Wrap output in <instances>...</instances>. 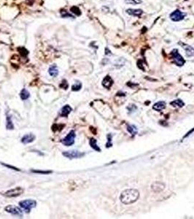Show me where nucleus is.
Segmentation results:
<instances>
[{
  "instance_id": "a211bd4d",
  "label": "nucleus",
  "mask_w": 194,
  "mask_h": 219,
  "mask_svg": "<svg viewBox=\"0 0 194 219\" xmlns=\"http://www.w3.org/2000/svg\"><path fill=\"white\" fill-rule=\"evenodd\" d=\"M20 96L22 100H26V99H28L29 98L30 94L26 88H23V89H22V91H20Z\"/></svg>"
},
{
  "instance_id": "9b49d317",
  "label": "nucleus",
  "mask_w": 194,
  "mask_h": 219,
  "mask_svg": "<svg viewBox=\"0 0 194 219\" xmlns=\"http://www.w3.org/2000/svg\"><path fill=\"white\" fill-rule=\"evenodd\" d=\"M35 138H36L35 135L33 134H25L23 138H21V142H23V144L31 143V142H34Z\"/></svg>"
},
{
  "instance_id": "f03ea898",
  "label": "nucleus",
  "mask_w": 194,
  "mask_h": 219,
  "mask_svg": "<svg viewBox=\"0 0 194 219\" xmlns=\"http://www.w3.org/2000/svg\"><path fill=\"white\" fill-rule=\"evenodd\" d=\"M19 205L22 209L25 210L26 213H29L32 208L37 206V202L33 199H26L22 200L19 202Z\"/></svg>"
},
{
  "instance_id": "bb28decb",
  "label": "nucleus",
  "mask_w": 194,
  "mask_h": 219,
  "mask_svg": "<svg viewBox=\"0 0 194 219\" xmlns=\"http://www.w3.org/2000/svg\"><path fill=\"white\" fill-rule=\"evenodd\" d=\"M61 14L62 17H64V18H69L70 17V18H74V16H72V15L70 14V13H69L68 12H66L65 10H62L61 11Z\"/></svg>"
},
{
  "instance_id": "6e6552de",
  "label": "nucleus",
  "mask_w": 194,
  "mask_h": 219,
  "mask_svg": "<svg viewBox=\"0 0 194 219\" xmlns=\"http://www.w3.org/2000/svg\"><path fill=\"white\" fill-rule=\"evenodd\" d=\"M5 210L10 214L15 215V216H23V211L21 209L19 208L17 206H15V205H8L7 207H5Z\"/></svg>"
},
{
  "instance_id": "b1692460",
  "label": "nucleus",
  "mask_w": 194,
  "mask_h": 219,
  "mask_svg": "<svg viewBox=\"0 0 194 219\" xmlns=\"http://www.w3.org/2000/svg\"><path fill=\"white\" fill-rule=\"evenodd\" d=\"M32 172L34 173H38V174H42V175H47L50 174V173H52V171L51 170H31Z\"/></svg>"
},
{
  "instance_id": "f257e3e1",
  "label": "nucleus",
  "mask_w": 194,
  "mask_h": 219,
  "mask_svg": "<svg viewBox=\"0 0 194 219\" xmlns=\"http://www.w3.org/2000/svg\"><path fill=\"white\" fill-rule=\"evenodd\" d=\"M139 197V193L136 189H126L123 191L120 196V199L121 202L125 205H129L132 204L137 201Z\"/></svg>"
},
{
  "instance_id": "423d86ee",
  "label": "nucleus",
  "mask_w": 194,
  "mask_h": 219,
  "mask_svg": "<svg viewBox=\"0 0 194 219\" xmlns=\"http://www.w3.org/2000/svg\"><path fill=\"white\" fill-rule=\"evenodd\" d=\"M76 134L73 130L70 131L69 134L62 140V143L66 146H71L74 143V139H75Z\"/></svg>"
},
{
  "instance_id": "20e7f679",
  "label": "nucleus",
  "mask_w": 194,
  "mask_h": 219,
  "mask_svg": "<svg viewBox=\"0 0 194 219\" xmlns=\"http://www.w3.org/2000/svg\"><path fill=\"white\" fill-rule=\"evenodd\" d=\"M187 14L185 12L180 10H176L173 11L171 14L169 15V18L171 21L174 22H178L180 21H182L185 18Z\"/></svg>"
},
{
  "instance_id": "5701e85b",
  "label": "nucleus",
  "mask_w": 194,
  "mask_h": 219,
  "mask_svg": "<svg viewBox=\"0 0 194 219\" xmlns=\"http://www.w3.org/2000/svg\"><path fill=\"white\" fill-rule=\"evenodd\" d=\"M70 10H71V12H72V13H74V14H75L76 16H80L81 15V11H80V10L79 9V8H77V6H73L72 7L71 9H70Z\"/></svg>"
},
{
  "instance_id": "6ab92c4d",
  "label": "nucleus",
  "mask_w": 194,
  "mask_h": 219,
  "mask_svg": "<svg viewBox=\"0 0 194 219\" xmlns=\"http://www.w3.org/2000/svg\"><path fill=\"white\" fill-rule=\"evenodd\" d=\"M89 144L93 149H94L95 151H101L100 148L98 146V145H97V142L95 139H94V138H91V139L90 140Z\"/></svg>"
},
{
  "instance_id": "ddd939ff",
  "label": "nucleus",
  "mask_w": 194,
  "mask_h": 219,
  "mask_svg": "<svg viewBox=\"0 0 194 219\" xmlns=\"http://www.w3.org/2000/svg\"><path fill=\"white\" fill-rule=\"evenodd\" d=\"M113 84V80L109 75H107L102 80V86L105 88H109Z\"/></svg>"
},
{
  "instance_id": "c756f323",
  "label": "nucleus",
  "mask_w": 194,
  "mask_h": 219,
  "mask_svg": "<svg viewBox=\"0 0 194 219\" xmlns=\"http://www.w3.org/2000/svg\"><path fill=\"white\" fill-rule=\"evenodd\" d=\"M107 139H108V142H107V143L106 144V146L107 147V148H109V147L112 146V143H111V139H112V136H111L110 134H108Z\"/></svg>"
},
{
  "instance_id": "2eb2a0df",
  "label": "nucleus",
  "mask_w": 194,
  "mask_h": 219,
  "mask_svg": "<svg viewBox=\"0 0 194 219\" xmlns=\"http://www.w3.org/2000/svg\"><path fill=\"white\" fill-rule=\"evenodd\" d=\"M165 107H166V102L161 101V102H158L156 104H154V105L152 106V108L156 111H161V110L164 109Z\"/></svg>"
},
{
  "instance_id": "4be33fe9",
  "label": "nucleus",
  "mask_w": 194,
  "mask_h": 219,
  "mask_svg": "<svg viewBox=\"0 0 194 219\" xmlns=\"http://www.w3.org/2000/svg\"><path fill=\"white\" fill-rule=\"evenodd\" d=\"M81 88H82V83H80V82L77 81L72 86V90L74 91H80V90L81 89Z\"/></svg>"
},
{
  "instance_id": "39448f33",
  "label": "nucleus",
  "mask_w": 194,
  "mask_h": 219,
  "mask_svg": "<svg viewBox=\"0 0 194 219\" xmlns=\"http://www.w3.org/2000/svg\"><path fill=\"white\" fill-rule=\"evenodd\" d=\"M23 193V189L21 187H16V188L8 190V191H6V192L4 194V196H5L6 197L8 198L17 197V196H19L20 195H21Z\"/></svg>"
},
{
  "instance_id": "c85d7f7f",
  "label": "nucleus",
  "mask_w": 194,
  "mask_h": 219,
  "mask_svg": "<svg viewBox=\"0 0 194 219\" xmlns=\"http://www.w3.org/2000/svg\"><path fill=\"white\" fill-rule=\"evenodd\" d=\"M60 87L62 88H64L65 89H66V88H68V83L66 80H64L63 81L61 82V85H60Z\"/></svg>"
},
{
  "instance_id": "aec40b11",
  "label": "nucleus",
  "mask_w": 194,
  "mask_h": 219,
  "mask_svg": "<svg viewBox=\"0 0 194 219\" xmlns=\"http://www.w3.org/2000/svg\"><path fill=\"white\" fill-rule=\"evenodd\" d=\"M127 130L133 136L136 135L137 134V132H138V129H137V128L134 125H128V127H127Z\"/></svg>"
},
{
  "instance_id": "473e14b6",
  "label": "nucleus",
  "mask_w": 194,
  "mask_h": 219,
  "mask_svg": "<svg viewBox=\"0 0 194 219\" xmlns=\"http://www.w3.org/2000/svg\"><path fill=\"white\" fill-rule=\"evenodd\" d=\"M3 164V165H5V166H6V167H9V168H12V169H13V170H18V171H19V170H18V168H16V167H12V166L7 165V164Z\"/></svg>"
},
{
  "instance_id": "cd10ccee",
  "label": "nucleus",
  "mask_w": 194,
  "mask_h": 219,
  "mask_svg": "<svg viewBox=\"0 0 194 219\" xmlns=\"http://www.w3.org/2000/svg\"><path fill=\"white\" fill-rule=\"evenodd\" d=\"M117 63L115 64V65H117V66H118L119 65V66H122L125 64V60L123 59V58H121V59H120L119 60H117Z\"/></svg>"
},
{
  "instance_id": "f3484780",
  "label": "nucleus",
  "mask_w": 194,
  "mask_h": 219,
  "mask_svg": "<svg viewBox=\"0 0 194 219\" xmlns=\"http://www.w3.org/2000/svg\"><path fill=\"white\" fill-rule=\"evenodd\" d=\"M170 105L174 107H183L184 105H185V103L182 102V100L178 99L174 101H172V102L170 103Z\"/></svg>"
},
{
  "instance_id": "0eeeda50",
  "label": "nucleus",
  "mask_w": 194,
  "mask_h": 219,
  "mask_svg": "<svg viewBox=\"0 0 194 219\" xmlns=\"http://www.w3.org/2000/svg\"><path fill=\"white\" fill-rule=\"evenodd\" d=\"M62 155L68 159H78V158L83 157L85 153H81L78 151H65L62 153Z\"/></svg>"
},
{
  "instance_id": "412c9836",
  "label": "nucleus",
  "mask_w": 194,
  "mask_h": 219,
  "mask_svg": "<svg viewBox=\"0 0 194 219\" xmlns=\"http://www.w3.org/2000/svg\"><path fill=\"white\" fill-rule=\"evenodd\" d=\"M6 127L8 129H13L14 126L12 124V120H11V118L9 115H7V124H6Z\"/></svg>"
},
{
  "instance_id": "dca6fc26",
  "label": "nucleus",
  "mask_w": 194,
  "mask_h": 219,
  "mask_svg": "<svg viewBox=\"0 0 194 219\" xmlns=\"http://www.w3.org/2000/svg\"><path fill=\"white\" fill-rule=\"evenodd\" d=\"M48 73H49L50 75L53 76V77H56L59 74V70H58L57 66L55 64H53L50 66Z\"/></svg>"
},
{
  "instance_id": "2f4dec72",
  "label": "nucleus",
  "mask_w": 194,
  "mask_h": 219,
  "mask_svg": "<svg viewBox=\"0 0 194 219\" xmlns=\"http://www.w3.org/2000/svg\"><path fill=\"white\" fill-rule=\"evenodd\" d=\"M111 51H109V48H105V55H111Z\"/></svg>"
},
{
  "instance_id": "1a4fd4ad",
  "label": "nucleus",
  "mask_w": 194,
  "mask_h": 219,
  "mask_svg": "<svg viewBox=\"0 0 194 219\" xmlns=\"http://www.w3.org/2000/svg\"><path fill=\"white\" fill-rule=\"evenodd\" d=\"M164 188H165L164 184L161 182H158V181L154 182L152 184V185H151V189L154 191V192H156V193L161 192V191H162L163 189H164Z\"/></svg>"
},
{
  "instance_id": "393cba45",
  "label": "nucleus",
  "mask_w": 194,
  "mask_h": 219,
  "mask_svg": "<svg viewBox=\"0 0 194 219\" xmlns=\"http://www.w3.org/2000/svg\"><path fill=\"white\" fill-rule=\"evenodd\" d=\"M18 51H19V53H20V55L23 56H26L29 54V51L23 47H21V48H18Z\"/></svg>"
},
{
  "instance_id": "a878e982",
  "label": "nucleus",
  "mask_w": 194,
  "mask_h": 219,
  "mask_svg": "<svg viewBox=\"0 0 194 219\" xmlns=\"http://www.w3.org/2000/svg\"><path fill=\"white\" fill-rule=\"evenodd\" d=\"M125 2L130 5H138L142 2V0H125Z\"/></svg>"
},
{
  "instance_id": "4468645a",
  "label": "nucleus",
  "mask_w": 194,
  "mask_h": 219,
  "mask_svg": "<svg viewBox=\"0 0 194 219\" xmlns=\"http://www.w3.org/2000/svg\"><path fill=\"white\" fill-rule=\"evenodd\" d=\"M72 110V109L71 107L69 106V105H66L61 108L59 114H60V116H62V117H67L68 115L71 113Z\"/></svg>"
},
{
  "instance_id": "f8f14e48",
  "label": "nucleus",
  "mask_w": 194,
  "mask_h": 219,
  "mask_svg": "<svg viewBox=\"0 0 194 219\" xmlns=\"http://www.w3.org/2000/svg\"><path fill=\"white\" fill-rule=\"evenodd\" d=\"M180 44L182 45V46L183 47V48L185 51V53H186V56L188 57H192L194 56V48H193L191 45H188L187 44L185 43H181L180 42Z\"/></svg>"
},
{
  "instance_id": "7c9ffc66",
  "label": "nucleus",
  "mask_w": 194,
  "mask_h": 219,
  "mask_svg": "<svg viewBox=\"0 0 194 219\" xmlns=\"http://www.w3.org/2000/svg\"><path fill=\"white\" fill-rule=\"evenodd\" d=\"M193 131H194V128H193V129H191V131H189V132H188V133H187V134H185V136H184L183 139H184V138H187V137H188V136H189V135H191V133H193Z\"/></svg>"
},
{
  "instance_id": "7ed1b4c3",
  "label": "nucleus",
  "mask_w": 194,
  "mask_h": 219,
  "mask_svg": "<svg viewBox=\"0 0 194 219\" xmlns=\"http://www.w3.org/2000/svg\"><path fill=\"white\" fill-rule=\"evenodd\" d=\"M171 56L172 57L173 60H174V63L176 64V65L179 66H182L185 64V59H183L180 53H179L178 49H174L171 51Z\"/></svg>"
},
{
  "instance_id": "9d476101",
  "label": "nucleus",
  "mask_w": 194,
  "mask_h": 219,
  "mask_svg": "<svg viewBox=\"0 0 194 219\" xmlns=\"http://www.w3.org/2000/svg\"><path fill=\"white\" fill-rule=\"evenodd\" d=\"M126 12L129 16L134 17H139L143 14V10L141 9H128L126 10Z\"/></svg>"
}]
</instances>
